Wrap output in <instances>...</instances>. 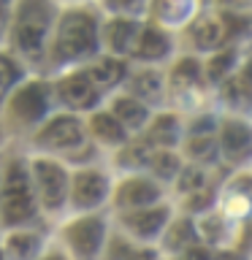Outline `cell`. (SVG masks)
<instances>
[{"mask_svg":"<svg viewBox=\"0 0 252 260\" xmlns=\"http://www.w3.org/2000/svg\"><path fill=\"white\" fill-rule=\"evenodd\" d=\"M163 92H166V76L160 71H152V68H144V71H136L130 73L128 79V95L136 98L138 103H144L149 109V103H158Z\"/></svg>","mask_w":252,"mask_h":260,"instance_id":"9a60e30c","label":"cell"},{"mask_svg":"<svg viewBox=\"0 0 252 260\" xmlns=\"http://www.w3.org/2000/svg\"><path fill=\"white\" fill-rule=\"evenodd\" d=\"M160 195H163V190L154 179L136 174V176L122 179L117 184V190H114V203H117V209H122V211H136V209H146V206H158Z\"/></svg>","mask_w":252,"mask_h":260,"instance_id":"9c48e42d","label":"cell"},{"mask_svg":"<svg viewBox=\"0 0 252 260\" xmlns=\"http://www.w3.org/2000/svg\"><path fill=\"white\" fill-rule=\"evenodd\" d=\"M33 144L49 152H73L84 144V125L73 114H54L44 125H38Z\"/></svg>","mask_w":252,"mask_h":260,"instance_id":"8992f818","label":"cell"},{"mask_svg":"<svg viewBox=\"0 0 252 260\" xmlns=\"http://www.w3.org/2000/svg\"><path fill=\"white\" fill-rule=\"evenodd\" d=\"M219 152L231 162H241L249 154V127L241 119H228L219 127Z\"/></svg>","mask_w":252,"mask_h":260,"instance_id":"2e32d148","label":"cell"},{"mask_svg":"<svg viewBox=\"0 0 252 260\" xmlns=\"http://www.w3.org/2000/svg\"><path fill=\"white\" fill-rule=\"evenodd\" d=\"M41 260H68V255H62V252H49V255H44Z\"/></svg>","mask_w":252,"mask_h":260,"instance_id":"74e56055","label":"cell"},{"mask_svg":"<svg viewBox=\"0 0 252 260\" xmlns=\"http://www.w3.org/2000/svg\"><path fill=\"white\" fill-rule=\"evenodd\" d=\"M57 98H60L62 106H68L71 111H89L98 106V98L101 92L92 87V81L84 76V71H76V73H68L57 81L54 87Z\"/></svg>","mask_w":252,"mask_h":260,"instance_id":"8fae6325","label":"cell"},{"mask_svg":"<svg viewBox=\"0 0 252 260\" xmlns=\"http://www.w3.org/2000/svg\"><path fill=\"white\" fill-rule=\"evenodd\" d=\"M0 252L3 260H36L41 252V236L33 231H11Z\"/></svg>","mask_w":252,"mask_h":260,"instance_id":"ffe728a7","label":"cell"},{"mask_svg":"<svg viewBox=\"0 0 252 260\" xmlns=\"http://www.w3.org/2000/svg\"><path fill=\"white\" fill-rule=\"evenodd\" d=\"M22 81V65L11 54L0 52V103L14 92V87Z\"/></svg>","mask_w":252,"mask_h":260,"instance_id":"83f0119b","label":"cell"},{"mask_svg":"<svg viewBox=\"0 0 252 260\" xmlns=\"http://www.w3.org/2000/svg\"><path fill=\"white\" fill-rule=\"evenodd\" d=\"M65 244L76 260H98L106 247V222L98 214L79 217L62 231Z\"/></svg>","mask_w":252,"mask_h":260,"instance_id":"52a82bcc","label":"cell"},{"mask_svg":"<svg viewBox=\"0 0 252 260\" xmlns=\"http://www.w3.org/2000/svg\"><path fill=\"white\" fill-rule=\"evenodd\" d=\"M54 6L49 3H22L16 8V19L11 30L14 49L24 57H38L52 32Z\"/></svg>","mask_w":252,"mask_h":260,"instance_id":"3957f363","label":"cell"},{"mask_svg":"<svg viewBox=\"0 0 252 260\" xmlns=\"http://www.w3.org/2000/svg\"><path fill=\"white\" fill-rule=\"evenodd\" d=\"M6 24H8V6L0 3V36L6 32Z\"/></svg>","mask_w":252,"mask_h":260,"instance_id":"d590c367","label":"cell"},{"mask_svg":"<svg viewBox=\"0 0 252 260\" xmlns=\"http://www.w3.org/2000/svg\"><path fill=\"white\" fill-rule=\"evenodd\" d=\"M27 171H30L36 203H41L46 211L62 209L65 201H68V182H71L62 162H57L52 157H36L27 166Z\"/></svg>","mask_w":252,"mask_h":260,"instance_id":"5b68a950","label":"cell"},{"mask_svg":"<svg viewBox=\"0 0 252 260\" xmlns=\"http://www.w3.org/2000/svg\"><path fill=\"white\" fill-rule=\"evenodd\" d=\"M176 187H179V192H182V195L190 198V195L206 190V174H203L198 166H187V168H182L176 174Z\"/></svg>","mask_w":252,"mask_h":260,"instance_id":"f1b7e54d","label":"cell"},{"mask_svg":"<svg viewBox=\"0 0 252 260\" xmlns=\"http://www.w3.org/2000/svg\"><path fill=\"white\" fill-rule=\"evenodd\" d=\"M84 76L92 81V87L98 92H103V89H111L117 87L122 79L128 76V62L122 60V57H98V60L84 68Z\"/></svg>","mask_w":252,"mask_h":260,"instance_id":"e0dca14e","label":"cell"},{"mask_svg":"<svg viewBox=\"0 0 252 260\" xmlns=\"http://www.w3.org/2000/svg\"><path fill=\"white\" fill-rule=\"evenodd\" d=\"M101 49V24L87 11H68L54 27L52 60L54 62H76L92 57Z\"/></svg>","mask_w":252,"mask_h":260,"instance_id":"6da1fadb","label":"cell"},{"mask_svg":"<svg viewBox=\"0 0 252 260\" xmlns=\"http://www.w3.org/2000/svg\"><path fill=\"white\" fill-rule=\"evenodd\" d=\"M52 106V92L46 81H24L16 84L14 92L6 98V122L14 130H27L44 122Z\"/></svg>","mask_w":252,"mask_h":260,"instance_id":"277c9868","label":"cell"},{"mask_svg":"<svg viewBox=\"0 0 252 260\" xmlns=\"http://www.w3.org/2000/svg\"><path fill=\"white\" fill-rule=\"evenodd\" d=\"M201 231L206 233V236H203L206 241H209V239H211V241H217L219 236H223V219L214 217V214H209V217L201 222Z\"/></svg>","mask_w":252,"mask_h":260,"instance_id":"d6a6232c","label":"cell"},{"mask_svg":"<svg viewBox=\"0 0 252 260\" xmlns=\"http://www.w3.org/2000/svg\"><path fill=\"white\" fill-rule=\"evenodd\" d=\"M141 30V22L130 19V16H114L101 27V38H103V46L111 52V57H119V54H130L133 52V44H136V36Z\"/></svg>","mask_w":252,"mask_h":260,"instance_id":"7c38bea8","label":"cell"},{"mask_svg":"<svg viewBox=\"0 0 252 260\" xmlns=\"http://www.w3.org/2000/svg\"><path fill=\"white\" fill-rule=\"evenodd\" d=\"M211 260H244V257L236 255V252H223V255H217V257H211Z\"/></svg>","mask_w":252,"mask_h":260,"instance_id":"8d00e7d4","label":"cell"},{"mask_svg":"<svg viewBox=\"0 0 252 260\" xmlns=\"http://www.w3.org/2000/svg\"><path fill=\"white\" fill-rule=\"evenodd\" d=\"M184 154L195 162H211L217 157V141L214 136H187Z\"/></svg>","mask_w":252,"mask_h":260,"instance_id":"4316f807","label":"cell"},{"mask_svg":"<svg viewBox=\"0 0 252 260\" xmlns=\"http://www.w3.org/2000/svg\"><path fill=\"white\" fill-rule=\"evenodd\" d=\"M190 38H193V46L201 49V52H217L228 41L219 16H201V19H195L190 27Z\"/></svg>","mask_w":252,"mask_h":260,"instance_id":"d6986e66","label":"cell"},{"mask_svg":"<svg viewBox=\"0 0 252 260\" xmlns=\"http://www.w3.org/2000/svg\"><path fill=\"white\" fill-rule=\"evenodd\" d=\"M168 81L174 87L179 89H184V87H198L201 81H203V65L195 60V57H182L174 68H171L168 73Z\"/></svg>","mask_w":252,"mask_h":260,"instance_id":"603a6c76","label":"cell"},{"mask_svg":"<svg viewBox=\"0 0 252 260\" xmlns=\"http://www.w3.org/2000/svg\"><path fill=\"white\" fill-rule=\"evenodd\" d=\"M38 211L36 195L30 184V171L24 160H11L0 179V222L8 228H19L30 222Z\"/></svg>","mask_w":252,"mask_h":260,"instance_id":"7a4b0ae2","label":"cell"},{"mask_svg":"<svg viewBox=\"0 0 252 260\" xmlns=\"http://www.w3.org/2000/svg\"><path fill=\"white\" fill-rule=\"evenodd\" d=\"M236 68V49H217L203 65V76L209 81H225Z\"/></svg>","mask_w":252,"mask_h":260,"instance_id":"484cf974","label":"cell"},{"mask_svg":"<svg viewBox=\"0 0 252 260\" xmlns=\"http://www.w3.org/2000/svg\"><path fill=\"white\" fill-rule=\"evenodd\" d=\"M211 203V190H201V192H195L187 198V209H193V211H203Z\"/></svg>","mask_w":252,"mask_h":260,"instance_id":"e575fe53","label":"cell"},{"mask_svg":"<svg viewBox=\"0 0 252 260\" xmlns=\"http://www.w3.org/2000/svg\"><path fill=\"white\" fill-rule=\"evenodd\" d=\"M109 114L119 122L125 133H138V130H144L146 122H149V109H146L144 103H138L136 98H130V95H117L114 98Z\"/></svg>","mask_w":252,"mask_h":260,"instance_id":"ac0fdd59","label":"cell"},{"mask_svg":"<svg viewBox=\"0 0 252 260\" xmlns=\"http://www.w3.org/2000/svg\"><path fill=\"white\" fill-rule=\"evenodd\" d=\"M109 195H111V184L101 168L84 166L68 182V201L76 211H92L109 201Z\"/></svg>","mask_w":252,"mask_h":260,"instance_id":"ba28073f","label":"cell"},{"mask_svg":"<svg viewBox=\"0 0 252 260\" xmlns=\"http://www.w3.org/2000/svg\"><path fill=\"white\" fill-rule=\"evenodd\" d=\"M146 168L152 171L149 179H176V174L182 171V160H179V154L174 149H163V152H152L149 160H146Z\"/></svg>","mask_w":252,"mask_h":260,"instance_id":"cb8c5ba5","label":"cell"},{"mask_svg":"<svg viewBox=\"0 0 252 260\" xmlns=\"http://www.w3.org/2000/svg\"><path fill=\"white\" fill-rule=\"evenodd\" d=\"M0 260H3V252H0Z\"/></svg>","mask_w":252,"mask_h":260,"instance_id":"f35d334b","label":"cell"},{"mask_svg":"<svg viewBox=\"0 0 252 260\" xmlns=\"http://www.w3.org/2000/svg\"><path fill=\"white\" fill-rule=\"evenodd\" d=\"M179 138H182V122H179L176 114H158L144 127V144L152 152L174 149L179 144Z\"/></svg>","mask_w":252,"mask_h":260,"instance_id":"4fadbf2b","label":"cell"},{"mask_svg":"<svg viewBox=\"0 0 252 260\" xmlns=\"http://www.w3.org/2000/svg\"><path fill=\"white\" fill-rule=\"evenodd\" d=\"M87 127H89V136L103 146H122L128 141V133L122 130V125L111 117L109 111H95L92 117H89Z\"/></svg>","mask_w":252,"mask_h":260,"instance_id":"44dd1931","label":"cell"},{"mask_svg":"<svg viewBox=\"0 0 252 260\" xmlns=\"http://www.w3.org/2000/svg\"><path fill=\"white\" fill-rule=\"evenodd\" d=\"M214 255H211L209 247H203V244H193V247H187L182 252V260H211Z\"/></svg>","mask_w":252,"mask_h":260,"instance_id":"836d02e7","label":"cell"},{"mask_svg":"<svg viewBox=\"0 0 252 260\" xmlns=\"http://www.w3.org/2000/svg\"><path fill=\"white\" fill-rule=\"evenodd\" d=\"M106 260H158V255L152 249L136 247L125 236H114L109 249H106Z\"/></svg>","mask_w":252,"mask_h":260,"instance_id":"d4e9b609","label":"cell"},{"mask_svg":"<svg viewBox=\"0 0 252 260\" xmlns=\"http://www.w3.org/2000/svg\"><path fill=\"white\" fill-rule=\"evenodd\" d=\"M187 136H214V119L211 117H198L190 122Z\"/></svg>","mask_w":252,"mask_h":260,"instance_id":"1f68e13d","label":"cell"},{"mask_svg":"<svg viewBox=\"0 0 252 260\" xmlns=\"http://www.w3.org/2000/svg\"><path fill=\"white\" fill-rule=\"evenodd\" d=\"M225 95H228V101L247 103V95H249L247 73H239V76H231V79H228V89H225Z\"/></svg>","mask_w":252,"mask_h":260,"instance_id":"4dcf8cb0","label":"cell"},{"mask_svg":"<svg viewBox=\"0 0 252 260\" xmlns=\"http://www.w3.org/2000/svg\"><path fill=\"white\" fill-rule=\"evenodd\" d=\"M168 219H171L168 206H146V209H136V211H122L119 225L125 228V233L133 236V239L149 241V239L163 233V228L168 225Z\"/></svg>","mask_w":252,"mask_h":260,"instance_id":"30bf717a","label":"cell"},{"mask_svg":"<svg viewBox=\"0 0 252 260\" xmlns=\"http://www.w3.org/2000/svg\"><path fill=\"white\" fill-rule=\"evenodd\" d=\"M163 231H166V233H163V244H166V249L184 252L187 247H193V244H195V233H198V228H195L187 217H182V219L168 222Z\"/></svg>","mask_w":252,"mask_h":260,"instance_id":"7402d4cb","label":"cell"},{"mask_svg":"<svg viewBox=\"0 0 252 260\" xmlns=\"http://www.w3.org/2000/svg\"><path fill=\"white\" fill-rule=\"evenodd\" d=\"M171 52V36L158 24H141L136 36V44H133V57L144 62H154V60H163Z\"/></svg>","mask_w":252,"mask_h":260,"instance_id":"5bb4252c","label":"cell"},{"mask_svg":"<svg viewBox=\"0 0 252 260\" xmlns=\"http://www.w3.org/2000/svg\"><path fill=\"white\" fill-rule=\"evenodd\" d=\"M152 149L146 144H133V146H125L119 152V162L125 168H146V160H149Z\"/></svg>","mask_w":252,"mask_h":260,"instance_id":"f546056e","label":"cell"}]
</instances>
